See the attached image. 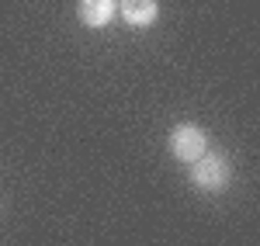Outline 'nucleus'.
Masks as SVG:
<instances>
[{
	"instance_id": "nucleus-1",
	"label": "nucleus",
	"mask_w": 260,
	"mask_h": 246,
	"mask_svg": "<svg viewBox=\"0 0 260 246\" xmlns=\"http://www.w3.org/2000/svg\"><path fill=\"white\" fill-rule=\"evenodd\" d=\"M205 149H208V139H205V132L194 128V125H177L174 128V135H170V153L184 160V163H194L205 156Z\"/></svg>"
},
{
	"instance_id": "nucleus-2",
	"label": "nucleus",
	"mask_w": 260,
	"mask_h": 246,
	"mask_svg": "<svg viewBox=\"0 0 260 246\" xmlns=\"http://www.w3.org/2000/svg\"><path fill=\"white\" fill-rule=\"evenodd\" d=\"M191 181L198 187H205V191H219V187H225V181H229V163H225L222 156L205 153L201 160L191 163Z\"/></svg>"
},
{
	"instance_id": "nucleus-3",
	"label": "nucleus",
	"mask_w": 260,
	"mask_h": 246,
	"mask_svg": "<svg viewBox=\"0 0 260 246\" xmlns=\"http://www.w3.org/2000/svg\"><path fill=\"white\" fill-rule=\"evenodd\" d=\"M111 18H115L111 0H80V21L87 28H104Z\"/></svg>"
},
{
	"instance_id": "nucleus-4",
	"label": "nucleus",
	"mask_w": 260,
	"mask_h": 246,
	"mask_svg": "<svg viewBox=\"0 0 260 246\" xmlns=\"http://www.w3.org/2000/svg\"><path fill=\"white\" fill-rule=\"evenodd\" d=\"M121 18L128 24H153L156 21V0H121Z\"/></svg>"
}]
</instances>
